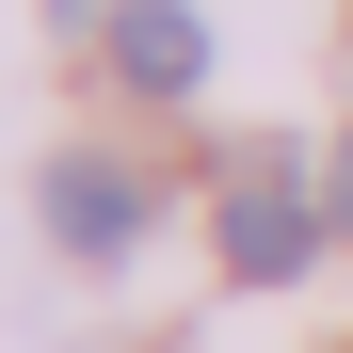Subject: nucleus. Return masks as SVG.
Here are the masks:
<instances>
[{
    "label": "nucleus",
    "instance_id": "4",
    "mask_svg": "<svg viewBox=\"0 0 353 353\" xmlns=\"http://www.w3.org/2000/svg\"><path fill=\"white\" fill-rule=\"evenodd\" d=\"M321 209H337V241H353V145H337V176H321Z\"/></svg>",
    "mask_w": 353,
    "mask_h": 353
},
{
    "label": "nucleus",
    "instance_id": "1",
    "mask_svg": "<svg viewBox=\"0 0 353 353\" xmlns=\"http://www.w3.org/2000/svg\"><path fill=\"white\" fill-rule=\"evenodd\" d=\"M321 241H337V209H321L289 161H241V176H225V273H241V289H289Z\"/></svg>",
    "mask_w": 353,
    "mask_h": 353
},
{
    "label": "nucleus",
    "instance_id": "2",
    "mask_svg": "<svg viewBox=\"0 0 353 353\" xmlns=\"http://www.w3.org/2000/svg\"><path fill=\"white\" fill-rule=\"evenodd\" d=\"M48 225H65L81 257H129V241H145V176L97 161V145H65V161H48Z\"/></svg>",
    "mask_w": 353,
    "mask_h": 353
},
{
    "label": "nucleus",
    "instance_id": "3",
    "mask_svg": "<svg viewBox=\"0 0 353 353\" xmlns=\"http://www.w3.org/2000/svg\"><path fill=\"white\" fill-rule=\"evenodd\" d=\"M112 81L129 97H193L209 81V32L176 17V0H129V17H112Z\"/></svg>",
    "mask_w": 353,
    "mask_h": 353
}]
</instances>
